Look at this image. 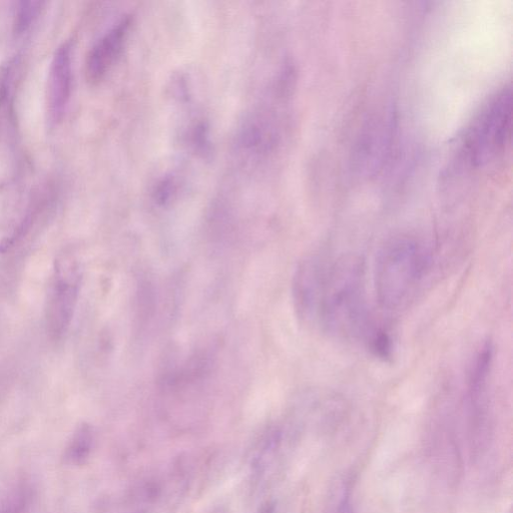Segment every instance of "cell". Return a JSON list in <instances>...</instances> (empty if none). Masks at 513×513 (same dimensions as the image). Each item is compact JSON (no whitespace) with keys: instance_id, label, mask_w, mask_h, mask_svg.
<instances>
[{"instance_id":"1","label":"cell","mask_w":513,"mask_h":513,"mask_svg":"<svg viewBox=\"0 0 513 513\" xmlns=\"http://www.w3.org/2000/svg\"><path fill=\"white\" fill-rule=\"evenodd\" d=\"M293 295L299 317L332 336L367 339L375 328L367 306L363 262L356 256L309 257L296 272Z\"/></svg>"},{"instance_id":"2","label":"cell","mask_w":513,"mask_h":513,"mask_svg":"<svg viewBox=\"0 0 513 513\" xmlns=\"http://www.w3.org/2000/svg\"><path fill=\"white\" fill-rule=\"evenodd\" d=\"M427 250L416 239L394 237L379 251L375 266L378 302L387 310H397L414 294L429 267Z\"/></svg>"},{"instance_id":"3","label":"cell","mask_w":513,"mask_h":513,"mask_svg":"<svg viewBox=\"0 0 513 513\" xmlns=\"http://www.w3.org/2000/svg\"><path fill=\"white\" fill-rule=\"evenodd\" d=\"M512 96L503 89L473 123L465 140V156L472 166H485L501 155L511 135Z\"/></svg>"},{"instance_id":"4","label":"cell","mask_w":513,"mask_h":513,"mask_svg":"<svg viewBox=\"0 0 513 513\" xmlns=\"http://www.w3.org/2000/svg\"><path fill=\"white\" fill-rule=\"evenodd\" d=\"M81 269L76 256L65 250L56 260L46 309L48 332L55 341L68 333L78 303Z\"/></svg>"},{"instance_id":"5","label":"cell","mask_w":513,"mask_h":513,"mask_svg":"<svg viewBox=\"0 0 513 513\" xmlns=\"http://www.w3.org/2000/svg\"><path fill=\"white\" fill-rule=\"evenodd\" d=\"M132 25L131 17H124L109 29L91 48L86 60L87 80L98 84L120 57Z\"/></svg>"},{"instance_id":"6","label":"cell","mask_w":513,"mask_h":513,"mask_svg":"<svg viewBox=\"0 0 513 513\" xmlns=\"http://www.w3.org/2000/svg\"><path fill=\"white\" fill-rule=\"evenodd\" d=\"M73 84L72 46L62 44L56 51L51 62L47 105L50 120L59 122L64 117L71 97Z\"/></svg>"},{"instance_id":"7","label":"cell","mask_w":513,"mask_h":513,"mask_svg":"<svg viewBox=\"0 0 513 513\" xmlns=\"http://www.w3.org/2000/svg\"><path fill=\"white\" fill-rule=\"evenodd\" d=\"M281 442V433L277 429L269 430L261 439L256 455L253 458V467L257 472H263L275 458Z\"/></svg>"},{"instance_id":"8","label":"cell","mask_w":513,"mask_h":513,"mask_svg":"<svg viewBox=\"0 0 513 513\" xmlns=\"http://www.w3.org/2000/svg\"><path fill=\"white\" fill-rule=\"evenodd\" d=\"M42 5L41 2H36V0H24L19 4L15 21L18 34H24L31 28L42 10Z\"/></svg>"},{"instance_id":"9","label":"cell","mask_w":513,"mask_h":513,"mask_svg":"<svg viewBox=\"0 0 513 513\" xmlns=\"http://www.w3.org/2000/svg\"><path fill=\"white\" fill-rule=\"evenodd\" d=\"M94 433L89 425H83L74 437L72 443V458L76 461L86 459L92 450Z\"/></svg>"},{"instance_id":"10","label":"cell","mask_w":513,"mask_h":513,"mask_svg":"<svg viewBox=\"0 0 513 513\" xmlns=\"http://www.w3.org/2000/svg\"><path fill=\"white\" fill-rule=\"evenodd\" d=\"M335 513H355L351 496L348 491L342 495L339 503L337 504Z\"/></svg>"},{"instance_id":"11","label":"cell","mask_w":513,"mask_h":513,"mask_svg":"<svg viewBox=\"0 0 513 513\" xmlns=\"http://www.w3.org/2000/svg\"><path fill=\"white\" fill-rule=\"evenodd\" d=\"M258 513H276V505L272 501H267L259 509Z\"/></svg>"},{"instance_id":"12","label":"cell","mask_w":513,"mask_h":513,"mask_svg":"<svg viewBox=\"0 0 513 513\" xmlns=\"http://www.w3.org/2000/svg\"><path fill=\"white\" fill-rule=\"evenodd\" d=\"M211 513H224L222 511H214V512H211Z\"/></svg>"}]
</instances>
